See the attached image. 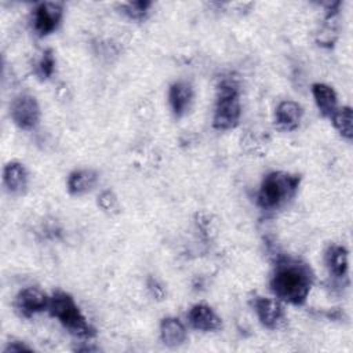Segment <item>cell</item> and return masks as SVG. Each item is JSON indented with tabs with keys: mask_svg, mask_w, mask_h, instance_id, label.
Masks as SVG:
<instances>
[{
	"mask_svg": "<svg viewBox=\"0 0 353 353\" xmlns=\"http://www.w3.org/2000/svg\"><path fill=\"white\" fill-rule=\"evenodd\" d=\"M312 284L313 272L309 265L292 258L279 259L270 279L276 298L292 305H302L306 301Z\"/></svg>",
	"mask_w": 353,
	"mask_h": 353,
	"instance_id": "6da1fadb",
	"label": "cell"
},
{
	"mask_svg": "<svg viewBox=\"0 0 353 353\" xmlns=\"http://www.w3.org/2000/svg\"><path fill=\"white\" fill-rule=\"evenodd\" d=\"M299 181L301 178L298 175L283 171L268 174L258 192V205L266 211L280 208L295 196Z\"/></svg>",
	"mask_w": 353,
	"mask_h": 353,
	"instance_id": "7a4b0ae2",
	"label": "cell"
},
{
	"mask_svg": "<svg viewBox=\"0 0 353 353\" xmlns=\"http://www.w3.org/2000/svg\"><path fill=\"white\" fill-rule=\"evenodd\" d=\"M50 314L55 317L70 334L81 338H91L95 335V330L85 320L72 295L65 291H55L50 298L48 309Z\"/></svg>",
	"mask_w": 353,
	"mask_h": 353,
	"instance_id": "3957f363",
	"label": "cell"
},
{
	"mask_svg": "<svg viewBox=\"0 0 353 353\" xmlns=\"http://www.w3.org/2000/svg\"><path fill=\"white\" fill-rule=\"evenodd\" d=\"M240 114L241 106L239 88L233 81L223 80L218 87L212 125L221 131L234 128L239 124Z\"/></svg>",
	"mask_w": 353,
	"mask_h": 353,
	"instance_id": "277c9868",
	"label": "cell"
},
{
	"mask_svg": "<svg viewBox=\"0 0 353 353\" xmlns=\"http://www.w3.org/2000/svg\"><path fill=\"white\" fill-rule=\"evenodd\" d=\"M12 121L22 130H33L40 121V106L33 95L21 94L15 97L10 106Z\"/></svg>",
	"mask_w": 353,
	"mask_h": 353,
	"instance_id": "5b68a950",
	"label": "cell"
},
{
	"mask_svg": "<svg viewBox=\"0 0 353 353\" xmlns=\"http://www.w3.org/2000/svg\"><path fill=\"white\" fill-rule=\"evenodd\" d=\"M63 7L58 1H44L40 3L33 12V29L43 37L52 33L62 18Z\"/></svg>",
	"mask_w": 353,
	"mask_h": 353,
	"instance_id": "8992f818",
	"label": "cell"
},
{
	"mask_svg": "<svg viewBox=\"0 0 353 353\" xmlns=\"http://www.w3.org/2000/svg\"><path fill=\"white\" fill-rule=\"evenodd\" d=\"M50 298L37 287L21 290L15 298V309L22 317H32L36 313L48 309Z\"/></svg>",
	"mask_w": 353,
	"mask_h": 353,
	"instance_id": "52a82bcc",
	"label": "cell"
},
{
	"mask_svg": "<svg viewBox=\"0 0 353 353\" xmlns=\"http://www.w3.org/2000/svg\"><path fill=\"white\" fill-rule=\"evenodd\" d=\"M255 313L263 327L276 330L284 321V309L279 299L268 296H256L254 299Z\"/></svg>",
	"mask_w": 353,
	"mask_h": 353,
	"instance_id": "ba28073f",
	"label": "cell"
},
{
	"mask_svg": "<svg viewBox=\"0 0 353 353\" xmlns=\"http://www.w3.org/2000/svg\"><path fill=\"white\" fill-rule=\"evenodd\" d=\"M189 324L199 331L210 332L222 328L221 317L212 310L211 306L205 303H196L188 313Z\"/></svg>",
	"mask_w": 353,
	"mask_h": 353,
	"instance_id": "9c48e42d",
	"label": "cell"
},
{
	"mask_svg": "<svg viewBox=\"0 0 353 353\" xmlns=\"http://www.w3.org/2000/svg\"><path fill=\"white\" fill-rule=\"evenodd\" d=\"M303 110L298 102L283 101L277 105L274 113V123L283 131H292L298 128L302 120Z\"/></svg>",
	"mask_w": 353,
	"mask_h": 353,
	"instance_id": "30bf717a",
	"label": "cell"
},
{
	"mask_svg": "<svg viewBox=\"0 0 353 353\" xmlns=\"http://www.w3.org/2000/svg\"><path fill=\"white\" fill-rule=\"evenodd\" d=\"M193 99V88L186 81H175L170 85L168 90V102L172 113L176 117L183 116Z\"/></svg>",
	"mask_w": 353,
	"mask_h": 353,
	"instance_id": "8fae6325",
	"label": "cell"
},
{
	"mask_svg": "<svg viewBox=\"0 0 353 353\" xmlns=\"http://www.w3.org/2000/svg\"><path fill=\"white\" fill-rule=\"evenodd\" d=\"M3 183L12 194H21L28 185V172L23 164L10 161L3 168Z\"/></svg>",
	"mask_w": 353,
	"mask_h": 353,
	"instance_id": "7c38bea8",
	"label": "cell"
},
{
	"mask_svg": "<svg viewBox=\"0 0 353 353\" xmlns=\"http://www.w3.org/2000/svg\"><path fill=\"white\" fill-rule=\"evenodd\" d=\"M98 182V174L90 168L74 170L68 176V190L73 196H81L90 192Z\"/></svg>",
	"mask_w": 353,
	"mask_h": 353,
	"instance_id": "4fadbf2b",
	"label": "cell"
},
{
	"mask_svg": "<svg viewBox=\"0 0 353 353\" xmlns=\"http://www.w3.org/2000/svg\"><path fill=\"white\" fill-rule=\"evenodd\" d=\"M160 336L165 346L176 347L186 341V328L176 317H165L160 323Z\"/></svg>",
	"mask_w": 353,
	"mask_h": 353,
	"instance_id": "5bb4252c",
	"label": "cell"
},
{
	"mask_svg": "<svg viewBox=\"0 0 353 353\" xmlns=\"http://www.w3.org/2000/svg\"><path fill=\"white\" fill-rule=\"evenodd\" d=\"M312 94L319 112L325 117H331L338 108V99L334 88L324 83H314L312 85Z\"/></svg>",
	"mask_w": 353,
	"mask_h": 353,
	"instance_id": "9a60e30c",
	"label": "cell"
},
{
	"mask_svg": "<svg viewBox=\"0 0 353 353\" xmlns=\"http://www.w3.org/2000/svg\"><path fill=\"white\" fill-rule=\"evenodd\" d=\"M325 263L335 277H345L347 274V250L343 245H331L325 254Z\"/></svg>",
	"mask_w": 353,
	"mask_h": 353,
	"instance_id": "2e32d148",
	"label": "cell"
},
{
	"mask_svg": "<svg viewBox=\"0 0 353 353\" xmlns=\"http://www.w3.org/2000/svg\"><path fill=\"white\" fill-rule=\"evenodd\" d=\"M331 121L336 131L346 139L353 138V116L350 106L336 108L335 112L331 114Z\"/></svg>",
	"mask_w": 353,
	"mask_h": 353,
	"instance_id": "e0dca14e",
	"label": "cell"
},
{
	"mask_svg": "<svg viewBox=\"0 0 353 353\" xmlns=\"http://www.w3.org/2000/svg\"><path fill=\"white\" fill-rule=\"evenodd\" d=\"M150 6H152L150 1H130L123 4L121 10L128 18L135 21H142L149 14Z\"/></svg>",
	"mask_w": 353,
	"mask_h": 353,
	"instance_id": "ac0fdd59",
	"label": "cell"
},
{
	"mask_svg": "<svg viewBox=\"0 0 353 353\" xmlns=\"http://www.w3.org/2000/svg\"><path fill=\"white\" fill-rule=\"evenodd\" d=\"M98 207L109 215H114L120 211L119 200H117L116 194L112 190H103L98 196Z\"/></svg>",
	"mask_w": 353,
	"mask_h": 353,
	"instance_id": "d6986e66",
	"label": "cell"
},
{
	"mask_svg": "<svg viewBox=\"0 0 353 353\" xmlns=\"http://www.w3.org/2000/svg\"><path fill=\"white\" fill-rule=\"evenodd\" d=\"M37 69H39V74L43 79H48L52 76V73L55 70V57H54L52 50H46L43 52V57L39 61Z\"/></svg>",
	"mask_w": 353,
	"mask_h": 353,
	"instance_id": "ffe728a7",
	"label": "cell"
},
{
	"mask_svg": "<svg viewBox=\"0 0 353 353\" xmlns=\"http://www.w3.org/2000/svg\"><path fill=\"white\" fill-rule=\"evenodd\" d=\"M148 288H149V291H150V294L154 299H157V301L164 299L165 291H164V287L161 285V283L157 279L149 277L148 279Z\"/></svg>",
	"mask_w": 353,
	"mask_h": 353,
	"instance_id": "44dd1931",
	"label": "cell"
},
{
	"mask_svg": "<svg viewBox=\"0 0 353 353\" xmlns=\"http://www.w3.org/2000/svg\"><path fill=\"white\" fill-rule=\"evenodd\" d=\"M32 347H29L28 345H25L21 341H12L8 342V345L4 347V353H10V352H30Z\"/></svg>",
	"mask_w": 353,
	"mask_h": 353,
	"instance_id": "7402d4cb",
	"label": "cell"
}]
</instances>
